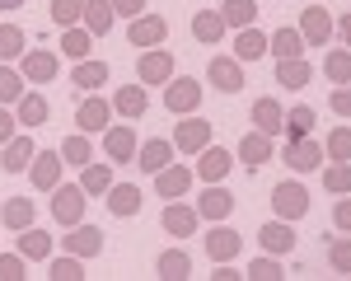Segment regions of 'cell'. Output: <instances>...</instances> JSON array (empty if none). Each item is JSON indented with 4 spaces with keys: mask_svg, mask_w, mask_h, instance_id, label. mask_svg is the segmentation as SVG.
Returning a JSON list of instances; mask_svg holds the SVG:
<instances>
[{
    "mask_svg": "<svg viewBox=\"0 0 351 281\" xmlns=\"http://www.w3.org/2000/svg\"><path fill=\"white\" fill-rule=\"evenodd\" d=\"M271 211H276V221H300V216H309V193H304V183H295V178L276 183V188H271Z\"/></svg>",
    "mask_w": 351,
    "mask_h": 281,
    "instance_id": "6da1fadb",
    "label": "cell"
},
{
    "mask_svg": "<svg viewBox=\"0 0 351 281\" xmlns=\"http://www.w3.org/2000/svg\"><path fill=\"white\" fill-rule=\"evenodd\" d=\"M164 108L178 112V117L197 112V108H202V84L192 80V75H173V80L164 84Z\"/></svg>",
    "mask_w": 351,
    "mask_h": 281,
    "instance_id": "7a4b0ae2",
    "label": "cell"
},
{
    "mask_svg": "<svg viewBox=\"0 0 351 281\" xmlns=\"http://www.w3.org/2000/svg\"><path fill=\"white\" fill-rule=\"evenodd\" d=\"M206 145H211V122L197 117V112H188V117L173 127V150H183V155H202Z\"/></svg>",
    "mask_w": 351,
    "mask_h": 281,
    "instance_id": "3957f363",
    "label": "cell"
},
{
    "mask_svg": "<svg viewBox=\"0 0 351 281\" xmlns=\"http://www.w3.org/2000/svg\"><path fill=\"white\" fill-rule=\"evenodd\" d=\"M56 71H61V61H56L52 47H28V52L19 56V75H24L28 84H47V80H56Z\"/></svg>",
    "mask_w": 351,
    "mask_h": 281,
    "instance_id": "277c9868",
    "label": "cell"
},
{
    "mask_svg": "<svg viewBox=\"0 0 351 281\" xmlns=\"http://www.w3.org/2000/svg\"><path fill=\"white\" fill-rule=\"evenodd\" d=\"M84 201H89L84 188H61V183H56V188H52V216H56V225H66V230L80 225L84 221Z\"/></svg>",
    "mask_w": 351,
    "mask_h": 281,
    "instance_id": "5b68a950",
    "label": "cell"
},
{
    "mask_svg": "<svg viewBox=\"0 0 351 281\" xmlns=\"http://www.w3.org/2000/svg\"><path fill=\"white\" fill-rule=\"evenodd\" d=\"M281 164L295 169V173H314V169H324V145H314L309 136L286 140V150H281Z\"/></svg>",
    "mask_w": 351,
    "mask_h": 281,
    "instance_id": "8992f818",
    "label": "cell"
},
{
    "mask_svg": "<svg viewBox=\"0 0 351 281\" xmlns=\"http://www.w3.org/2000/svg\"><path fill=\"white\" fill-rule=\"evenodd\" d=\"M243 249V234L239 230H230L225 221H216L206 230V253H211V262H234Z\"/></svg>",
    "mask_w": 351,
    "mask_h": 281,
    "instance_id": "52a82bcc",
    "label": "cell"
},
{
    "mask_svg": "<svg viewBox=\"0 0 351 281\" xmlns=\"http://www.w3.org/2000/svg\"><path fill=\"white\" fill-rule=\"evenodd\" d=\"M136 80L141 84H169L173 80V56L164 52V47L141 52V61H136Z\"/></svg>",
    "mask_w": 351,
    "mask_h": 281,
    "instance_id": "ba28073f",
    "label": "cell"
},
{
    "mask_svg": "<svg viewBox=\"0 0 351 281\" xmlns=\"http://www.w3.org/2000/svg\"><path fill=\"white\" fill-rule=\"evenodd\" d=\"M136 145H141V140H136V132L127 127V122H122V127H112V122L104 127V155H108L112 164H132Z\"/></svg>",
    "mask_w": 351,
    "mask_h": 281,
    "instance_id": "9c48e42d",
    "label": "cell"
},
{
    "mask_svg": "<svg viewBox=\"0 0 351 281\" xmlns=\"http://www.w3.org/2000/svg\"><path fill=\"white\" fill-rule=\"evenodd\" d=\"M300 38H304V47H324L328 38H332V14H328L324 5L300 10Z\"/></svg>",
    "mask_w": 351,
    "mask_h": 281,
    "instance_id": "30bf717a",
    "label": "cell"
},
{
    "mask_svg": "<svg viewBox=\"0 0 351 281\" xmlns=\"http://www.w3.org/2000/svg\"><path fill=\"white\" fill-rule=\"evenodd\" d=\"M61 150H38L33 155V164H28V178H33V188L38 193H52L56 183H61Z\"/></svg>",
    "mask_w": 351,
    "mask_h": 281,
    "instance_id": "8fae6325",
    "label": "cell"
},
{
    "mask_svg": "<svg viewBox=\"0 0 351 281\" xmlns=\"http://www.w3.org/2000/svg\"><path fill=\"white\" fill-rule=\"evenodd\" d=\"M164 38H169V24H164L160 14H136L132 24H127V42L132 47H160Z\"/></svg>",
    "mask_w": 351,
    "mask_h": 281,
    "instance_id": "7c38bea8",
    "label": "cell"
},
{
    "mask_svg": "<svg viewBox=\"0 0 351 281\" xmlns=\"http://www.w3.org/2000/svg\"><path fill=\"white\" fill-rule=\"evenodd\" d=\"M66 253H75V258H84V262H89V258H99V253H104V230H99V225H71V234H66Z\"/></svg>",
    "mask_w": 351,
    "mask_h": 281,
    "instance_id": "4fadbf2b",
    "label": "cell"
},
{
    "mask_svg": "<svg viewBox=\"0 0 351 281\" xmlns=\"http://www.w3.org/2000/svg\"><path fill=\"white\" fill-rule=\"evenodd\" d=\"M206 80L216 84L220 94H239L243 89V66L234 56H211V66H206Z\"/></svg>",
    "mask_w": 351,
    "mask_h": 281,
    "instance_id": "5bb4252c",
    "label": "cell"
},
{
    "mask_svg": "<svg viewBox=\"0 0 351 281\" xmlns=\"http://www.w3.org/2000/svg\"><path fill=\"white\" fill-rule=\"evenodd\" d=\"M33 155H38L33 136H19V132H14V136L5 140V150H0V169H5V173H28Z\"/></svg>",
    "mask_w": 351,
    "mask_h": 281,
    "instance_id": "9a60e30c",
    "label": "cell"
},
{
    "mask_svg": "<svg viewBox=\"0 0 351 281\" xmlns=\"http://www.w3.org/2000/svg\"><path fill=\"white\" fill-rule=\"evenodd\" d=\"M192 178H197V173H192L188 164H164L160 173H155V197H169V201H178V197L192 188Z\"/></svg>",
    "mask_w": 351,
    "mask_h": 281,
    "instance_id": "2e32d148",
    "label": "cell"
},
{
    "mask_svg": "<svg viewBox=\"0 0 351 281\" xmlns=\"http://www.w3.org/2000/svg\"><path fill=\"white\" fill-rule=\"evenodd\" d=\"M141 173H160L164 164H173V140H160V136H150L145 145H136V160H132Z\"/></svg>",
    "mask_w": 351,
    "mask_h": 281,
    "instance_id": "e0dca14e",
    "label": "cell"
},
{
    "mask_svg": "<svg viewBox=\"0 0 351 281\" xmlns=\"http://www.w3.org/2000/svg\"><path fill=\"white\" fill-rule=\"evenodd\" d=\"M230 211H234V193L220 188V183H211L206 193L197 197V216L202 221H230Z\"/></svg>",
    "mask_w": 351,
    "mask_h": 281,
    "instance_id": "ac0fdd59",
    "label": "cell"
},
{
    "mask_svg": "<svg viewBox=\"0 0 351 281\" xmlns=\"http://www.w3.org/2000/svg\"><path fill=\"white\" fill-rule=\"evenodd\" d=\"M197 206H183V201H169L164 206V216H160V225H164V234H173V239H188V234H197Z\"/></svg>",
    "mask_w": 351,
    "mask_h": 281,
    "instance_id": "d6986e66",
    "label": "cell"
},
{
    "mask_svg": "<svg viewBox=\"0 0 351 281\" xmlns=\"http://www.w3.org/2000/svg\"><path fill=\"white\" fill-rule=\"evenodd\" d=\"M230 169H234V155H230L225 145H206V150H202V160H197V169H192V173H197L202 183H220V178L230 173Z\"/></svg>",
    "mask_w": 351,
    "mask_h": 281,
    "instance_id": "ffe728a7",
    "label": "cell"
},
{
    "mask_svg": "<svg viewBox=\"0 0 351 281\" xmlns=\"http://www.w3.org/2000/svg\"><path fill=\"white\" fill-rule=\"evenodd\" d=\"M145 108H150V94H145V84H122V89L112 94V112H117V117H127V122L145 117Z\"/></svg>",
    "mask_w": 351,
    "mask_h": 281,
    "instance_id": "44dd1931",
    "label": "cell"
},
{
    "mask_svg": "<svg viewBox=\"0 0 351 281\" xmlns=\"http://www.w3.org/2000/svg\"><path fill=\"white\" fill-rule=\"evenodd\" d=\"M155 277L160 281H188L192 277V253L188 249H164L155 258Z\"/></svg>",
    "mask_w": 351,
    "mask_h": 281,
    "instance_id": "7402d4cb",
    "label": "cell"
},
{
    "mask_svg": "<svg viewBox=\"0 0 351 281\" xmlns=\"http://www.w3.org/2000/svg\"><path fill=\"white\" fill-rule=\"evenodd\" d=\"M104 201H108V211L117 216V221H132L136 211H141V188H132V183H112L108 193H104Z\"/></svg>",
    "mask_w": 351,
    "mask_h": 281,
    "instance_id": "603a6c76",
    "label": "cell"
},
{
    "mask_svg": "<svg viewBox=\"0 0 351 281\" xmlns=\"http://www.w3.org/2000/svg\"><path fill=\"white\" fill-rule=\"evenodd\" d=\"M33 221H38L33 197H10V201L0 206V225H5V230H14V234H19V230H28Z\"/></svg>",
    "mask_w": 351,
    "mask_h": 281,
    "instance_id": "cb8c5ba5",
    "label": "cell"
},
{
    "mask_svg": "<svg viewBox=\"0 0 351 281\" xmlns=\"http://www.w3.org/2000/svg\"><path fill=\"white\" fill-rule=\"evenodd\" d=\"M75 122H80V132H104L112 122V103L108 99H99V94H89L80 103V112H75Z\"/></svg>",
    "mask_w": 351,
    "mask_h": 281,
    "instance_id": "d4e9b609",
    "label": "cell"
},
{
    "mask_svg": "<svg viewBox=\"0 0 351 281\" xmlns=\"http://www.w3.org/2000/svg\"><path fill=\"white\" fill-rule=\"evenodd\" d=\"M309 80H314V66H309L304 56H286V61H276V84H281V89H304Z\"/></svg>",
    "mask_w": 351,
    "mask_h": 281,
    "instance_id": "484cf974",
    "label": "cell"
},
{
    "mask_svg": "<svg viewBox=\"0 0 351 281\" xmlns=\"http://www.w3.org/2000/svg\"><path fill=\"white\" fill-rule=\"evenodd\" d=\"M108 61H94V56H84V61H75V71H71V84H80V89H89V94H94V89H104V84H108Z\"/></svg>",
    "mask_w": 351,
    "mask_h": 281,
    "instance_id": "4316f807",
    "label": "cell"
},
{
    "mask_svg": "<svg viewBox=\"0 0 351 281\" xmlns=\"http://www.w3.org/2000/svg\"><path fill=\"white\" fill-rule=\"evenodd\" d=\"M281 127H286V108H281L276 99H258V103H253V132L276 136Z\"/></svg>",
    "mask_w": 351,
    "mask_h": 281,
    "instance_id": "83f0119b",
    "label": "cell"
},
{
    "mask_svg": "<svg viewBox=\"0 0 351 281\" xmlns=\"http://www.w3.org/2000/svg\"><path fill=\"white\" fill-rule=\"evenodd\" d=\"M14 117H19V127H43V122L52 117V103H47L43 94H28L24 89V99L14 103Z\"/></svg>",
    "mask_w": 351,
    "mask_h": 281,
    "instance_id": "f1b7e54d",
    "label": "cell"
},
{
    "mask_svg": "<svg viewBox=\"0 0 351 281\" xmlns=\"http://www.w3.org/2000/svg\"><path fill=\"white\" fill-rule=\"evenodd\" d=\"M192 38L206 42V47L220 42V38H225V19H220V10H197V14H192Z\"/></svg>",
    "mask_w": 351,
    "mask_h": 281,
    "instance_id": "f546056e",
    "label": "cell"
},
{
    "mask_svg": "<svg viewBox=\"0 0 351 281\" xmlns=\"http://www.w3.org/2000/svg\"><path fill=\"white\" fill-rule=\"evenodd\" d=\"M61 52L71 56V61H84V56L94 52V33L84 24H71V28H61Z\"/></svg>",
    "mask_w": 351,
    "mask_h": 281,
    "instance_id": "4dcf8cb0",
    "label": "cell"
},
{
    "mask_svg": "<svg viewBox=\"0 0 351 281\" xmlns=\"http://www.w3.org/2000/svg\"><path fill=\"white\" fill-rule=\"evenodd\" d=\"M258 239H263V253H276V258H281V253H295V234H291V225H286V221L263 225Z\"/></svg>",
    "mask_w": 351,
    "mask_h": 281,
    "instance_id": "1f68e13d",
    "label": "cell"
},
{
    "mask_svg": "<svg viewBox=\"0 0 351 281\" xmlns=\"http://www.w3.org/2000/svg\"><path fill=\"white\" fill-rule=\"evenodd\" d=\"M239 160L248 169H263L271 160V136H263V132H248V136L239 140Z\"/></svg>",
    "mask_w": 351,
    "mask_h": 281,
    "instance_id": "d6a6232c",
    "label": "cell"
},
{
    "mask_svg": "<svg viewBox=\"0 0 351 281\" xmlns=\"http://www.w3.org/2000/svg\"><path fill=\"white\" fill-rule=\"evenodd\" d=\"M263 52H267V33H258L253 24L234 33V61H258Z\"/></svg>",
    "mask_w": 351,
    "mask_h": 281,
    "instance_id": "836d02e7",
    "label": "cell"
},
{
    "mask_svg": "<svg viewBox=\"0 0 351 281\" xmlns=\"http://www.w3.org/2000/svg\"><path fill=\"white\" fill-rule=\"evenodd\" d=\"M267 52L276 61H286V56H304V38H300V28H276L267 38Z\"/></svg>",
    "mask_w": 351,
    "mask_h": 281,
    "instance_id": "e575fe53",
    "label": "cell"
},
{
    "mask_svg": "<svg viewBox=\"0 0 351 281\" xmlns=\"http://www.w3.org/2000/svg\"><path fill=\"white\" fill-rule=\"evenodd\" d=\"M220 19H225V28H248L253 19H258V0H225L220 5Z\"/></svg>",
    "mask_w": 351,
    "mask_h": 281,
    "instance_id": "d590c367",
    "label": "cell"
},
{
    "mask_svg": "<svg viewBox=\"0 0 351 281\" xmlns=\"http://www.w3.org/2000/svg\"><path fill=\"white\" fill-rule=\"evenodd\" d=\"M19 253L24 258H52V234L47 230H38V225H28V230H19Z\"/></svg>",
    "mask_w": 351,
    "mask_h": 281,
    "instance_id": "8d00e7d4",
    "label": "cell"
},
{
    "mask_svg": "<svg viewBox=\"0 0 351 281\" xmlns=\"http://www.w3.org/2000/svg\"><path fill=\"white\" fill-rule=\"evenodd\" d=\"M80 19H84V28H89L94 38H104V33L112 28V5H108V0H84Z\"/></svg>",
    "mask_w": 351,
    "mask_h": 281,
    "instance_id": "74e56055",
    "label": "cell"
},
{
    "mask_svg": "<svg viewBox=\"0 0 351 281\" xmlns=\"http://www.w3.org/2000/svg\"><path fill=\"white\" fill-rule=\"evenodd\" d=\"M28 52V38L19 24H0V61H19Z\"/></svg>",
    "mask_w": 351,
    "mask_h": 281,
    "instance_id": "f35d334b",
    "label": "cell"
},
{
    "mask_svg": "<svg viewBox=\"0 0 351 281\" xmlns=\"http://www.w3.org/2000/svg\"><path fill=\"white\" fill-rule=\"evenodd\" d=\"M243 277H253V281H286V267L276 262V253H258V258L248 262Z\"/></svg>",
    "mask_w": 351,
    "mask_h": 281,
    "instance_id": "ab89813d",
    "label": "cell"
},
{
    "mask_svg": "<svg viewBox=\"0 0 351 281\" xmlns=\"http://www.w3.org/2000/svg\"><path fill=\"white\" fill-rule=\"evenodd\" d=\"M324 75L332 84H351V47H342V52L332 47V52L324 56Z\"/></svg>",
    "mask_w": 351,
    "mask_h": 281,
    "instance_id": "60d3db41",
    "label": "cell"
},
{
    "mask_svg": "<svg viewBox=\"0 0 351 281\" xmlns=\"http://www.w3.org/2000/svg\"><path fill=\"white\" fill-rule=\"evenodd\" d=\"M89 155H94V145H89V132H80V136H66V140H61V160H66V164L84 169V164H89Z\"/></svg>",
    "mask_w": 351,
    "mask_h": 281,
    "instance_id": "b9f144b4",
    "label": "cell"
},
{
    "mask_svg": "<svg viewBox=\"0 0 351 281\" xmlns=\"http://www.w3.org/2000/svg\"><path fill=\"white\" fill-rule=\"evenodd\" d=\"M47 277H52V281H84V258H75V253H61V258H52Z\"/></svg>",
    "mask_w": 351,
    "mask_h": 281,
    "instance_id": "7bdbcfd3",
    "label": "cell"
},
{
    "mask_svg": "<svg viewBox=\"0 0 351 281\" xmlns=\"http://www.w3.org/2000/svg\"><path fill=\"white\" fill-rule=\"evenodd\" d=\"M324 188H328L332 197L351 193V160H332V164L324 169Z\"/></svg>",
    "mask_w": 351,
    "mask_h": 281,
    "instance_id": "ee69618b",
    "label": "cell"
},
{
    "mask_svg": "<svg viewBox=\"0 0 351 281\" xmlns=\"http://www.w3.org/2000/svg\"><path fill=\"white\" fill-rule=\"evenodd\" d=\"M24 84H28V80H24V75H19V71H10V66L0 61V103H5V108L24 99Z\"/></svg>",
    "mask_w": 351,
    "mask_h": 281,
    "instance_id": "f6af8a7d",
    "label": "cell"
},
{
    "mask_svg": "<svg viewBox=\"0 0 351 281\" xmlns=\"http://www.w3.org/2000/svg\"><path fill=\"white\" fill-rule=\"evenodd\" d=\"M80 188H84V193H94V197H104V193L112 188V169H108V164H84Z\"/></svg>",
    "mask_w": 351,
    "mask_h": 281,
    "instance_id": "bcb514c9",
    "label": "cell"
},
{
    "mask_svg": "<svg viewBox=\"0 0 351 281\" xmlns=\"http://www.w3.org/2000/svg\"><path fill=\"white\" fill-rule=\"evenodd\" d=\"M281 132H286L291 140L309 136V132H314V108H304V103H300V108H291V112H286V127H281Z\"/></svg>",
    "mask_w": 351,
    "mask_h": 281,
    "instance_id": "7dc6e473",
    "label": "cell"
},
{
    "mask_svg": "<svg viewBox=\"0 0 351 281\" xmlns=\"http://www.w3.org/2000/svg\"><path fill=\"white\" fill-rule=\"evenodd\" d=\"M328 267H332L337 277H351V234H342V239L328 244Z\"/></svg>",
    "mask_w": 351,
    "mask_h": 281,
    "instance_id": "c3c4849f",
    "label": "cell"
},
{
    "mask_svg": "<svg viewBox=\"0 0 351 281\" xmlns=\"http://www.w3.org/2000/svg\"><path fill=\"white\" fill-rule=\"evenodd\" d=\"M324 155L328 160H351V127H332V132H328Z\"/></svg>",
    "mask_w": 351,
    "mask_h": 281,
    "instance_id": "681fc988",
    "label": "cell"
},
{
    "mask_svg": "<svg viewBox=\"0 0 351 281\" xmlns=\"http://www.w3.org/2000/svg\"><path fill=\"white\" fill-rule=\"evenodd\" d=\"M80 10H84V0H52V19H56L61 28L80 24Z\"/></svg>",
    "mask_w": 351,
    "mask_h": 281,
    "instance_id": "f907efd6",
    "label": "cell"
},
{
    "mask_svg": "<svg viewBox=\"0 0 351 281\" xmlns=\"http://www.w3.org/2000/svg\"><path fill=\"white\" fill-rule=\"evenodd\" d=\"M24 253H0V281H24L28 272H24Z\"/></svg>",
    "mask_w": 351,
    "mask_h": 281,
    "instance_id": "816d5d0a",
    "label": "cell"
},
{
    "mask_svg": "<svg viewBox=\"0 0 351 281\" xmlns=\"http://www.w3.org/2000/svg\"><path fill=\"white\" fill-rule=\"evenodd\" d=\"M332 225H337L342 234H351V197H347V193L332 201Z\"/></svg>",
    "mask_w": 351,
    "mask_h": 281,
    "instance_id": "f5cc1de1",
    "label": "cell"
},
{
    "mask_svg": "<svg viewBox=\"0 0 351 281\" xmlns=\"http://www.w3.org/2000/svg\"><path fill=\"white\" fill-rule=\"evenodd\" d=\"M328 103H332V112H337V117H351V89H347V84H332Z\"/></svg>",
    "mask_w": 351,
    "mask_h": 281,
    "instance_id": "db71d44e",
    "label": "cell"
},
{
    "mask_svg": "<svg viewBox=\"0 0 351 281\" xmlns=\"http://www.w3.org/2000/svg\"><path fill=\"white\" fill-rule=\"evenodd\" d=\"M112 14H122V19H136V14H145V0H108Z\"/></svg>",
    "mask_w": 351,
    "mask_h": 281,
    "instance_id": "11a10c76",
    "label": "cell"
},
{
    "mask_svg": "<svg viewBox=\"0 0 351 281\" xmlns=\"http://www.w3.org/2000/svg\"><path fill=\"white\" fill-rule=\"evenodd\" d=\"M14 127H19V117H14V112H10L5 103H0V145H5V140L14 136Z\"/></svg>",
    "mask_w": 351,
    "mask_h": 281,
    "instance_id": "9f6ffc18",
    "label": "cell"
},
{
    "mask_svg": "<svg viewBox=\"0 0 351 281\" xmlns=\"http://www.w3.org/2000/svg\"><path fill=\"white\" fill-rule=\"evenodd\" d=\"M332 28H337V38L351 47V10H347V14H337V19H332Z\"/></svg>",
    "mask_w": 351,
    "mask_h": 281,
    "instance_id": "6f0895ef",
    "label": "cell"
},
{
    "mask_svg": "<svg viewBox=\"0 0 351 281\" xmlns=\"http://www.w3.org/2000/svg\"><path fill=\"white\" fill-rule=\"evenodd\" d=\"M19 5H24V0H0V10H19Z\"/></svg>",
    "mask_w": 351,
    "mask_h": 281,
    "instance_id": "680465c9",
    "label": "cell"
}]
</instances>
